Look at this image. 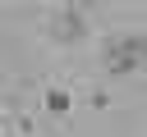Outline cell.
<instances>
[{"instance_id": "7a4b0ae2", "label": "cell", "mask_w": 147, "mask_h": 137, "mask_svg": "<svg viewBox=\"0 0 147 137\" xmlns=\"http://www.w3.org/2000/svg\"><path fill=\"white\" fill-rule=\"evenodd\" d=\"M51 37L55 41H78L87 37V9H60L51 18Z\"/></svg>"}, {"instance_id": "5b68a950", "label": "cell", "mask_w": 147, "mask_h": 137, "mask_svg": "<svg viewBox=\"0 0 147 137\" xmlns=\"http://www.w3.org/2000/svg\"><path fill=\"white\" fill-rule=\"evenodd\" d=\"M87 105H92V110H106V105H110V96H106V91H92V96H87Z\"/></svg>"}, {"instance_id": "6da1fadb", "label": "cell", "mask_w": 147, "mask_h": 137, "mask_svg": "<svg viewBox=\"0 0 147 137\" xmlns=\"http://www.w3.org/2000/svg\"><path fill=\"white\" fill-rule=\"evenodd\" d=\"M138 64H142V37H115V41H106L101 68L110 78H129V73H138Z\"/></svg>"}, {"instance_id": "3957f363", "label": "cell", "mask_w": 147, "mask_h": 137, "mask_svg": "<svg viewBox=\"0 0 147 137\" xmlns=\"http://www.w3.org/2000/svg\"><path fill=\"white\" fill-rule=\"evenodd\" d=\"M41 110H46L51 123H64V119L74 114V91H69L64 82H51V87L41 91Z\"/></svg>"}, {"instance_id": "277c9868", "label": "cell", "mask_w": 147, "mask_h": 137, "mask_svg": "<svg viewBox=\"0 0 147 137\" xmlns=\"http://www.w3.org/2000/svg\"><path fill=\"white\" fill-rule=\"evenodd\" d=\"M5 128H9V137H37V110H14V119Z\"/></svg>"}]
</instances>
